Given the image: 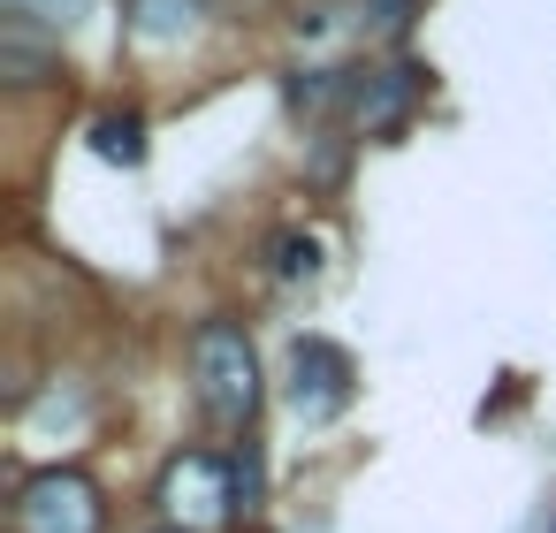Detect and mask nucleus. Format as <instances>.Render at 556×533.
Segmentation results:
<instances>
[{"instance_id":"1","label":"nucleus","mask_w":556,"mask_h":533,"mask_svg":"<svg viewBox=\"0 0 556 533\" xmlns=\"http://www.w3.org/2000/svg\"><path fill=\"white\" fill-rule=\"evenodd\" d=\"M191 381H199V411L214 427H252V411H260V358H252V335L237 320H206L191 335Z\"/></svg>"},{"instance_id":"2","label":"nucleus","mask_w":556,"mask_h":533,"mask_svg":"<svg viewBox=\"0 0 556 533\" xmlns=\"http://www.w3.org/2000/svg\"><path fill=\"white\" fill-rule=\"evenodd\" d=\"M282 396H290V411H298L305 427L343 419L351 396H358V366H351V351L328 343V335H298L290 358H282Z\"/></svg>"},{"instance_id":"3","label":"nucleus","mask_w":556,"mask_h":533,"mask_svg":"<svg viewBox=\"0 0 556 533\" xmlns=\"http://www.w3.org/2000/svg\"><path fill=\"white\" fill-rule=\"evenodd\" d=\"M108 525V503L85 472L54 465V472H31L16 487V533H100Z\"/></svg>"},{"instance_id":"4","label":"nucleus","mask_w":556,"mask_h":533,"mask_svg":"<svg viewBox=\"0 0 556 533\" xmlns=\"http://www.w3.org/2000/svg\"><path fill=\"white\" fill-rule=\"evenodd\" d=\"M161 510H168L184 533H199V525H214V518H237V465L214 457V449H184V457L161 472Z\"/></svg>"},{"instance_id":"5","label":"nucleus","mask_w":556,"mask_h":533,"mask_svg":"<svg viewBox=\"0 0 556 533\" xmlns=\"http://www.w3.org/2000/svg\"><path fill=\"white\" fill-rule=\"evenodd\" d=\"M419 92H427V69L419 62H389V69H351V130H366V138H389V130H404V115L419 107Z\"/></svg>"},{"instance_id":"6","label":"nucleus","mask_w":556,"mask_h":533,"mask_svg":"<svg viewBox=\"0 0 556 533\" xmlns=\"http://www.w3.org/2000/svg\"><path fill=\"white\" fill-rule=\"evenodd\" d=\"M199 9H206V0H130L123 24H130V39H146V47H176V39L199 31Z\"/></svg>"},{"instance_id":"7","label":"nucleus","mask_w":556,"mask_h":533,"mask_svg":"<svg viewBox=\"0 0 556 533\" xmlns=\"http://www.w3.org/2000/svg\"><path fill=\"white\" fill-rule=\"evenodd\" d=\"M92 153L108 161V168H146V115H100L92 123Z\"/></svg>"},{"instance_id":"8","label":"nucleus","mask_w":556,"mask_h":533,"mask_svg":"<svg viewBox=\"0 0 556 533\" xmlns=\"http://www.w3.org/2000/svg\"><path fill=\"white\" fill-rule=\"evenodd\" d=\"M31 31L39 24H0V77H16V85H39L47 77V47Z\"/></svg>"},{"instance_id":"9","label":"nucleus","mask_w":556,"mask_h":533,"mask_svg":"<svg viewBox=\"0 0 556 533\" xmlns=\"http://www.w3.org/2000/svg\"><path fill=\"white\" fill-rule=\"evenodd\" d=\"M267 275H275V282H313V275H320V244H313L305 229L267 237Z\"/></svg>"},{"instance_id":"10","label":"nucleus","mask_w":556,"mask_h":533,"mask_svg":"<svg viewBox=\"0 0 556 533\" xmlns=\"http://www.w3.org/2000/svg\"><path fill=\"white\" fill-rule=\"evenodd\" d=\"M9 9V24H39V31H70L92 0H0Z\"/></svg>"},{"instance_id":"11","label":"nucleus","mask_w":556,"mask_h":533,"mask_svg":"<svg viewBox=\"0 0 556 533\" xmlns=\"http://www.w3.org/2000/svg\"><path fill=\"white\" fill-rule=\"evenodd\" d=\"M412 16H419V0H366V24H374V31H389V39H396Z\"/></svg>"},{"instance_id":"12","label":"nucleus","mask_w":556,"mask_h":533,"mask_svg":"<svg viewBox=\"0 0 556 533\" xmlns=\"http://www.w3.org/2000/svg\"><path fill=\"white\" fill-rule=\"evenodd\" d=\"M161 533H184V525H161Z\"/></svg>"}]
</instances>
